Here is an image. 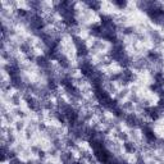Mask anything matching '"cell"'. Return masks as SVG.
<instances>
[{
    "mask_svg": "<svg viewBox=\"0 0 164 164\" xmlns=\"http://www.w3.org/2000/svg\"><path fill=\"white\" fill-rule=\"evenodd\" d=\"M16 129H17V131L25 129V122H23V121H18V122H16Z\"/></svg>",
    "mask_w": 164,
    "mask_h": 164,
    "instance_id": "6da1fadb",
    "label": "cell"
}]
</instances>
